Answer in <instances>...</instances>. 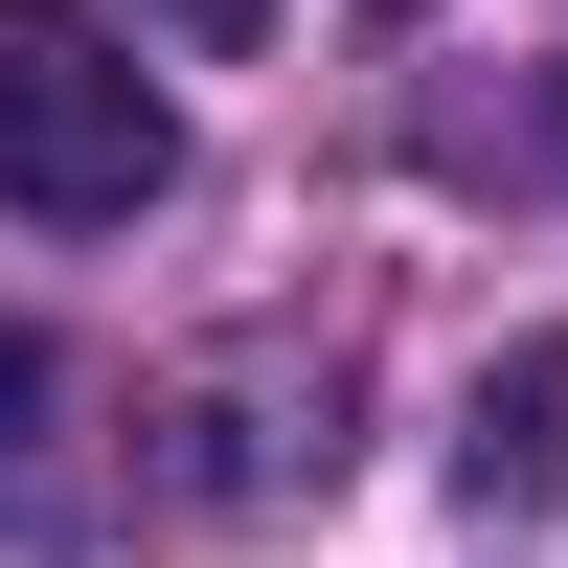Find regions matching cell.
Here are the masks:
<instances>
[{
	"mask_svg": "<svg viewBox=\"0 0 568 568\" xmlns=\"http://www.w3.org/2000/svg\"><path fill=\"white\" fill-rule=\"evenodd\" d=\"M182 182V114L91 0H0V205L23 227H136Z\"/></svg>",
	"mask_w": 568,
	"mask_h": 568,
	"instance_id": "obj_1",
	"label": "cell"
},
{
	"mask_svg": "<svg viewBox=\"0 0 568 568\" xmlns=\"http://www.w3.org/2000/svg\"><path fill=\"white\" fill-rule=\"evenodd\" d=\"M455 455H478V500H568V318L524 364H478V433H455Z\"/></svg>",
	"mask_w": 568,
	"mask_h": 568,
	"instance_id": "obj_2",
	"label": "cell"
},
{
	"mask_svg": "<svg viewBox=\"0 0 568 568\" xmlns=\"http://www.w3.org/2000/svg\"><path fill=\"white\" fill-rule=\"evenodd\" d=\"M160 23H182V45H251V23H273V0H160Z\"/></svg>",
	"mask_w": 568,
	"mask_h": 568,
	"instance_id": "obj_3",
	"label": "cell"
},
{
	"mask_svg": "<svg viewBox=\"0 0 568 568\" xmlns=\"http://www.w3.org/2000/svg\"><path fill=\"white\" fill-rule=\"evenodd\" d=\"M23 409H45V342H0V455H23Z\"/></svg>",
	"mask_w": 568,
	"mask_h": 568,
	"instance_id": "obj_4",
	"label": "cell"
}]
</instances>
